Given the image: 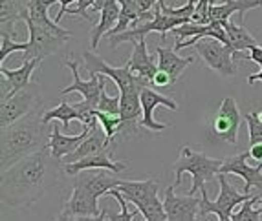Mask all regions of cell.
<instances>
[{
	"mask_svg": "<svg viewBox=\"0 0 262 221\" xmlns=\"http://www.w3.org/2000/svg\"><path fill=\"white\" fill-rule=\"evenodd\" d=\"M39 64H40L39 61H24L20 68H17V69H8L4 64H0V75H4L9 83H11V86H13V95L17 91L30 86L33 71L39 68Z\"/></svg>",
	"mask_w": 262,
	"mask_h": 221,
	"instance_id": "cell-25",
	"label": "cell"
},
{
	"mask_svg": "<svg viewBox=\"0 0 262 221\" xmlns=\"http://www.w3.org/2000/svg\"><path fill=\"white\" fill-rule=\"evenodd\" d=\"M105 86H103V90H101V99H99V106H97V110H99V112L110 113V115H119V112H121V99H119V97L108 95L106 90H105Z\"/></svg>",
	"mask_w": 262,
	"mask_h": 221,
	"instance_id": "cell-33",
	"label": "cell"
},
{
	"mask_svg": "<svg viewBox=\"0 0 262 221\" xmlns=\"http://www.w3.org/2000/svg\"><path fill=\"white\" fill-rule=\"evenodd\" d=\"M59 161L52 157L50 148L22 161L2 172V203L8 208L30 207L46 195L57 183Z\"/></svg>",
	"mask_w": 262,
	"mask_h": 221,
	"instance_id": "cell-1",
	"label": "cell"
},
{
	"mask_svg": "<svg viewBox=\"0 0 262 221\" xmlns=\"http://www.w3.org/2000/svg\"><path fill=\"white\" fill-rule=\"evenodd\" d=\"M121 181L123 179L110 176L106 172H86V170H83V172L77 174L74 178V185L86 188V190H90L97 198L106 195L112 188H118L121 185Z\"/></svg>",
	"mask_w": 262,
	"mask_h": 221,
	"instance_id": "cell-19",
	"label": "cell"
},
{
	"mask_svg": "<svg viewBox=\"0 0 262 221\" xmlns=\"http://www.w3.org/2000/svg\"><path fill=\"white\" fill-rule=\"evenodd\" d=\"M140 99H141V110H143V115H141V121H140L141 128H147V130H150V132L167 130L169 125L158 122L156 119H154V110H156L158 106H165V108L176 112V110H178V104H176L172 99H169V97L154 91L149 84H145V86L141 88Z\"/></svg>",
	"mask_w": 262,
	"mask_h": 221,
	"instance_id": "cell-12",
	"label": "cell"
},
{
	"mask_svg": "<svg viewBox=\"0 0 262 221\" xmlns=\"http://www.w3.org/2000/svg\"><path fill=\"white\" fill-rule=\"evenodd\" d=\"M257 113H258V119L262 121V110H260V112H257Z\"/></svg>",
	"mask_w": 262,
	"mask_h": 221,
	"instance_id": "cell-47",
	"label": "cell"
},
{
	"mask_svg": "<svg viewBox=\"0 0 262 221\" xmlns=\"http://www.w3.org/2000/svg\"><path fill=\"white\" fill-rule=\"evenodd\" d=\"M220 185V194L214 201L209 200L206 187H202V198H200V219H206L209 214H216L219 217H231L233 210L238 205L246 203L248 200H251V194H242L238 192L231 183L226 179V174H219L216 176Z\"/></svg>",
	"mask_w": 262,
	"mask_h": 221,
	"instance_id": "cell-6",
	"label": "cell"
},
{
	"mask_svg": "<svg viewBox=\"0 0 262 221\" xmlns=\"http://www.w3.org/2000/svg\"><path fill=\"white\" fill-rule=\"evenodd\" d=\"M119 13H121V4L119 0H110L108 4L99 11V22L97 26H94V30L90 31V46L92 52H96L99 48V40L103 35H108L114 30V26L118 24Z\"/></svg>",
	"mask_w": 262,
	"mask_h": 221,
	"instance_id": "cell-23",
	"label": "cell"
},
{
	"mask_svg": "<svg viewBox=\"0 0 262 221\" xmlns=\"http://www.w3.org/2000/svg\"><path fill=\"white\" fill-rule=\"evenodd\" d=\"M83 59H84V68L88 69V73L110 77L114 83H116V86H118L119 95L136 93V91H141V88H143L145 84H150L149 81H145V79L132 73L127 64L121 66V68H114V66L106 64V62L103 61L99 55H96L92 50H90V52H84Z\"/></svg>",
	"mask_w": 262,
	"mask_h": 221,
	"instance_id": "cell-5",
	"label": "cell"
},
{
	"mask_svg": "<svg viewBox=\"0 0 262 221\" xmlns=\"http://www.w3.org/2000/svg\"><path fill=\"white\" fill-rule=\"evenodd\" d=\"M97 195H94L90 190L74 185L72 188V198L64 203V212L70 217L81 216H99V207H97Z\"/></svg>",
	"mask_w": 262,
	"mask_h": 221,
	"instance_id": "cell-18",
	"label": "cell"
},
{
	"mask_svg": "<svg viewBox=\"0 0 262 221\" xmlns=\"http://www.w3.org/2000/svg\"><path fill=\"white\" fill-rule=\"evenodd\" d=\"M108 217V210H101L99 216H81V217H72V221H106Z\"/></svg>",
	"mask_w": 262,
	"mask_h": 221,
	"instance_id": "cell-38",
	"label": "cell"
},
{
	"mask_svg": "<svg viewBox=\"0 0 262 221\" xmlns=\"http://www.w3.org/2000/svg\"><path fill=\"white\" fill-rule=\"evenodd\" d=\"M249 61L257 62V64L262 68V48L260 46H253V48L249 50Z\"/></svg>",
	"mask_w": 262,
	"mask_h": 221,
	"instance_id": "cell-39",
	"label": "cell"
},
{
	"mask_svg": "<svg viewBox=\"0 0 262 221\" xmlns=\"http://www.w3.org/2000/svg\"><path fill=\"white\" fill-rule=\"evenodd\" d=\"M57 2L61 4V9H59V13H57V17H55V22L59 24V22L64 18V15L68 13V8H70L72 2H77V0H57Z\"/></svg>",
	"mask_w": 262,
	"mask_h": 221,
	"instance_id": "cell-37",
	"label": "cell"
},
{
	"mask_svg": "<svg viewBox=\"0 0 262 221\" xmlns=\"http://www.w3.org/2000/svg\"><path fill=\"white\" fill-rule=\"evenodd\" d=\"M112 143L106 141V134L103 130V126L101 125H96L90 132L86 139H84L83 143L79 144L77 150L72 152L70 156H66L64 159H61V165H68V163H75V161H81L84 157H90L97 152H103L106 146H110Z\"/></svg>",
	"mask_w": 262,
	"mask_h": 221,
	"instance_id": "cell-21",
	"label": "cell"
},
{
	"mask_svg": "<svg viewBox=\"0 0 262 221\" xmlns=\"http://www.w3.org/2000/svg\"><path fill=\"white\" fill-rule=\"evenodd\" d=\"M116 150V141H114L110 146H106L103 152H97L90 157H84L81 161H75V163H68V165H62L66 176L75 178L77 174H81L83 170H110L114 174H121L128 168L127 163H119L112 157V152Z\"/></svg>",
	"mask_w": 262,
	"mask_h": 221,
	"instance_id": "cell-13",
	"label": "cell"
},
{
	"mask_svg": "<svg viewBox=\"0 0 262 221\" xmlns=\"http://www.w3.org/2000/svg\"><path fill=\"white\" fill-rule=\"evenodd\" d=\"M242 115L238 112L236 101L233 97H226L219 106L216 113L211 119L209 125V139L216 143L236 144L238 139V128H241Z\"/></svg>",
	"mask_w": 262,
	"mask_h": 221,
	"instance_id": "cell-9",
	"label": "cell"
},
{
	"mask_svg": "<svg viewBox=\"0 0 262 221\" xmlns=\"http://www.w3.org/2000/svg\"><path fill=\"white\" fill-rule=\"evenodd\" d=\"M110 0H96V4H94V9H96V11H101V9L105 8L106 4H108Z\"/></svg>",
	"mask_w": 262,
	"mask_h": 221,
	"instance_id": "cell-43",
	"label": "cell"
},
{
	"mask_svg": "<svg viewBox=\"0 0 262 221\" xmlns=\"http://www.w3.org/2000/svg\"><path fill=\"white\" fill-rule=\"evenodd\" d=\"M28 26V33H30V40H28V50L24 52V61H39L42 62L46 57L53 55V53L61 52L64 48V44L72 39V33L59 24L53 26H40L30 20L26 15L24 18Z\"/></svg>",
	"mask_w": 262,
	"mask_h": 221,
	"instance_id": "cell-4",
	"label": "cell"
},
{
	"mask_svg": "<svg viewBox=\"0 0 262 221\" xmlns=\"http://www.w3.org/2000/svg\"><path fill=\"white\" fill-rule=\"evenodd\" d=\"M28 42H15L13 37L9 35H0V64H4V61L8 59V55L15 52H26Z\"/></svg>",
	"mask_w": 262,
	"mask_h": 221,
	"instance_id": "cell-30",
	"label": "cell"
},
{
	"mask_svg": "<svg viewBox=\"0 0 262 221\" xmlns=\"http://www.w3.org/2000/svg\"><path fill=\"white\" fill-rule=\"evenodd\" d=\"M53 221H72V217L68 216V214H66L64 210H62V212L59 214V216H57V217H55V219H53Z\"/></svg>",
	"mask_w": 262,
	"mask_h": 221,
	"instance_id": "cell-44",
	"label": "cell"
},
{
	"mask_svg": "<svg viewBox=\"0 0 262 221\" xmlns=\"http://www.w3.org/2000/svg\"><path fill=\"white\" fill-rule=\"evenodd\" d=\"M42 121L40 110L30 113L8 128H2V172L33 154L48 148L52 128Z\"/></svg>",
	"mask_w": 262,
	"mask_h": 221,
	"instance_id": "cell-2",
	"label": "cell"
},
{
	"mask_svg": "<svg viewBox=\"0 0 262 221\" xmlns=\"http://www.w3.org/2000/svg\"><path fill=\"white\" fill-rule=\"evenodd\" d=\"M260 2H262V0H260Z\"/></svg>",
	"mask_w": 262,
	"mask_h": 221,
	"instance_id": "cell-48",
	"label": "cell"
},
{
	"mask_svg": "<svg viewBox=\"0 0 262 221\" xmlns=\"http://www.w3.org/2000/svg\"><path fill=\"white\" fill-rule=\"evenodd\" d=\"M249 156L253 157L257 163H262V143L253 144V146H249Z\"/></svg>",
	"mask_w": 262,
	"mask_h": 221,
	"instance_id": "cell-40",
	"label": "cell"
},
{
	"mask_svg": "<svg viewBox=\"0 0 262 221\" xmlns=\"http://www.w3.org/2000/svg\"><path fill=\"white\" fill-rule=\"evenodd\" d=\"M156 55H158V68L167 71L170 75V79H172V83H176L180 75L184 73V69L194 62V57H180L172 46H169V48L158 46Z\"/></svg>",
	"mask_w": 262,
	"mask_h": 221,
	"instance_id": "cell-24",
	"label": "cell"
},
{
	"mask_svg": "<svg viewBox=\"0 0 262 221\" xmlns=\"http://www.w3.org/2000/svg\"><path fill=\"white\" fill-rule=\"evenodd\" d=\"M74 119H81L79 112L74 108V104L66 103V101H61V103L57 104L55 108L48 110L46 113H42V121L46 125H50L52 121H61L62 122V132H70V122Z\"/></svg>",
	"mask_w": 262,
	"mask_h": 221,
	"instance_id": "cell-27",
	"label": "cell"
},
{
	"mask_svg": "<svg viewBox=\"0 0 262 221\" xmlns=\"http://www.w3.org/2000/svg\"><path fill=\"white\" fill-rule=\"evenodd\" d=\"M119 192L125 195V200L136 205L138 212H141L145 207H149L150 203L158 200V185L156 179L149 178L143 181H121L119 185Z\"/></svg>",
	"mask_w": 262,
	"mask_h": 221,
	"instance_id": "cell-15",
	"label": "cell"
},
{
	"mask_svg": "<svg viewBox=\"0 0 262 221\" xmlns=\"http://www.w3.org/2000/svg\"><path fill=\"white\" fill-rule=\"evenodd\" d=\"M262 83V68H260V71H258V73H253V75H249L248 77V83L249 84H253V83Z\"/></svg>",
	"mask_w": 262,
	"mask_h": 221,
	"instance_id": "cell-42",
	"label": "cell"
},
{
	"mask_svg": "<svg viewBox=\"0 0 262 221\" xmlns=\"http://www.w3.org/2000/svg\"><path fill=\"white\" fill-rule=\"evenodd\" d=\"M66 66L70 68L72 75H74V83L70 86H66L61 90V95H68V93H74L79 91L83 95V101L86 104H90L94 110H97L99 106V99H101V90L106 84L105 75H96L94 73L90 77V81H83L81 75H79V62L77 61H66Z\"/></svg>",
	"mask_w": 262,
	"mask_h": 221,
	"instance_id": "cell-11",
	"label": "cell"
},
{
	"mask_svg": "<svg viewBox=\"0 0 262 221\" xmlns=\"http://www.w3.org/2000/svg\"><path fill=\"white\" fill-rule=\"evenodd\" d=\"M222 26L227 33L229 46H231L235 52H246V50H251L253 46H258L257 39L249 33L246 24H235V22H231V20H226V22H222Z\"/></svg>",
	"mask_w": 262,
	"mask_h": 221,
	"instance_id": "cell-26",
	"label": "cell"
},
{
	"mask_svg": "<svg viewBox=\"0 0 262 221\" xmlns=\"http://www.w3.org/2000/svg\"><path fill=\"white\" fill-rule=\"evenodd\" d=\"M262 8L260 0H211V9H209V20L211 22H226L231 18L233 13H241V24L244 22V15L248 13L249 9Z\"/></svg>",
	"mask_w": 262,
	"mask_h": 221,
	"instance_id": "cell-17",
	"label": "cell"
},
{
	"mask_svg": "<svg viewBox=\"0 0 262 221\" xmlns=\"http://www.w3.org/2000/svg\"><path fill=\"white\" fill-rule=\"evenodd\" d=\"M224 165V159H214V157L206 156L204 152H196L189 148L187 144L180 148V156L172 165V172L176 176L174 187H178L182 183V178L185 174H189L192 178V185L189 195H196V192L202 190V187H206V183L211 181L214 176H219L220 168Z\"/></svg>",
	"mask_w": 262,
	"mask_h": 221,
	"instance_id": "cell-3",
	"label": "cell"
},
{
	"mask_svg": "<svg viewBox=\"0 0 262 221\" xmlns=\"http://www.w3.org/2000/svg\"><path fill=\"white\" fill-rule=\"evenodd\" d=\"M249 152H241L236 156L226 157L224 159V165L220 168V174H233V176H238V178L244 179V192L246 194H251L253 188L262 190V163H257L255 166L248 165Z\"/></svg>",
	"mask_w": 262,
	"mask_h": 221,
	"instance_id": "cell-10",
	"label": "cell"
},
{
	"mask_svg": "<svg viewBox=\"0 0 262 221\" xmlns=\"http://www.w3.org/2000/svg\"><path fill=\"white\" fill-rule=\"evenodd\" d=\"M96 117L99 121V125L103 126V130L106 134V141L114 143V135L119 134V126H121V117L119 115H110V113L99 112L96 110Z\"/></svg>",
	"mask_w": 262,
	"mask_h": 221,
	"instance_id": "cell-28",
	"label": "cell"
},
{
	"mask_svg": "<svg viewBox=\"0 0 262 221\" xmlns=\"http://www.w3.org/2000/svg\"><path fill=\"white\" fill-rule=\"evenodd\" d=\"M209 9H211V0H198L194 15H192V22L198 24H209Z\"/></svg>",
	"mask_w": 262,
	"mask_h": 221,
	"instance_id": "cell-34",
	"label": "cell"
},
{
	"mask_svg": "<svg viewBox=\"0 0 262 221\" xmlns=\"http://www.w3.org/2000/svg\"><path fill=\"white\" fill-rule=\"evenodd\" d=\"M30 0H0V35H15V24L28 15Z\"/></svg>",
	"mask_w": 262,
	"mask_h": 221,
	"instance_id": "cell-22",
	"label": "cell"
},
{
	"mask_svg": "<svg viewBox=\"0 0 262 221\" xmlns=\"http://www.w3.org/2000/svg\"><path fill=\"white\" fill-rule=\"evenodd\" d=\"M127 66L130 68L132 73L145 79V81H149L150 84H152L154 75H156L158 69H160L156 62H154V57L149 55V52H147V42H145V39H138L134 42V50H132L130 61L127 62Z\"/></svg>",
	"mask_w": 262,
	"mask_h": 221,
	"instance_id": "cell-20",
	"label": "cell"
},
{
	"mask_svg": "<svg viewBox=\"0 0 262 221\" xmlns=\"http://www.w3.org/2000/svg\"><path fill=\"white\" fill-rule=\"evenodd\" d=\"M244 117H246L248 130H249V146L262 143V121L258 119V113L257 112L246 113Z\"/></svg>",
	"mask_w": 262,
	"mask_h": 221,
	"instance_id": "cell-32",
	"label": "cell"
},
{
	"mask_svg": "<svg viewBox=\"0 0 262 221\" xmlns=\"http://www.w3.org/2000/svg\"><path fill=\"white\" fill-rule=\"evenodd\" d=\"M106 195L114 198V200L118 201L119 208H121V212H119V214H108V221H134V214L128 212L127 200H125V195L119 192V188H112V190H110ZM143 221H147V219H143Z\"/></svg>",
	"mask_w": 262,
	"mask_h": 221,
	"instance_id": "cell-31",
	"label": "cell"
},
{
	"mask_svg": "<svg viewBox=\"0 0 262 221\" xmlns=\"http://www.w3.org/2000/svg\"><path fill=\"white\" fill-rule=\"evenodd\" d=\"M194 50L213 71L224 75V77L236 75L235 59H242V52H235L231 46L216 39H200L194 44Z\"/></svg>",
	"mask_w": 262,
	"mask_h": 221,
	"instance_id": "cell-7",
	"label": "cell"
},
{
	"mask_svg": "<svg viewBox=\"0 0 262 221\" xmlns=\"http://www.w3.org/2000/svg\"><path fill=\"white\" fill-rule=\"evenodd\" d=\"M202 221H209V219L206 217V219H202ZM219 221H233V219L231 217H219Z\"/></svg>",
	"mask_w": 262,
	"mask_h": 221,
	"instance_id": "cell-45",
	"label": "cell"
},
{
	"mask_svg": "<svg viewBox=\"0 0 262 221\" xmlns=\"http://www.w3.org/2000/svg\"><path fill=\"white\" fill-rule=\"evenodd\" d=\"M92 128L88 126H83V132L79 135H70V134H62V130L59 126H53L52 128V135H50V152H52V157L55 161L61 163V159H64L66 156H70L72 152L77 150V146L83 143L84 139L90 135Z\"/></svg>",
	"mask_w": 262,
	"mask_h": 221,
	"instance_id": "cell-16",
	"label": "cell"
},
{
	"mask_svg": "<svg viewBox=\"0 0 262 221\" xmlns=\"http://www.w3.org/2000/svg\"><path fill=\"white\" fill-rule=\"evenodd\" d=\"M174 185H170L165 190L163 207L167 212V221H200V200L194 195L174 194Z\"/></svg>",
	"mask_w": 262,
	"mask_h": 221,
	"instance_id": "cell-14",
	"label": "cell"
},
{
	"mask_svg": "<svg viewBox=\"0 0 262 221\" xmlns=\"http://www.w3.org/2000/svg\"><path fill=\"white\" fill-rule=\"evenodd\" d=\"M152 84L156 88H167V86H170V84H174V83H172V79H170V75L167 73V71H163V69H158V73L154 75V79H152Z\"/></svg>",
	"mask_w": 262,
	"mask_h": 221,
	"instance_id": "cell-36",
	"label": "cell"
},
{
	"mask_svg": "<svg viewBox=\"0 0 262 221\" xmlns=\"http://www.w3.org/2000/svg\"><path fill=\"white\" fill-rule=\"evenodd\" d=\"M42 97H40V90L35 83H31L28 88L17 91L13 97H9L8 101L0 103V126L8 128L13 122L20 121L22 117H26L30 113L37 112L42 108Z\"/></svg>",
	"mask_w": 262,
	"mask_h": 221,
	"instance_id": "cell-8",
	"label": "cell"
},
{
	"mask_svg": "<svg viewBox=\"0 0 262 221\" xmlns=\"http://www.w3.org/2000/svg\"><path fill=\"white\" fill-rule=\"evenodd\" d=\"M136 4H138V8L141 9V11H150V8H152L154 4H158L160 0H134Z\"/></svg>",
	"mask_w": 262,
	"mask_h": 221,
	"instance_id": "cell-41",
	"label": "cell"
},
{
	"mask_svg": "<svg viewBox=\"0 0 262 221\" xmlns=\"http://www.w3.org/2000/svg\"><path fill=\"white\" fill-rule=\"evenodd\" d=\"M94 4H96V0H77V6H75V8H68V13L84 17L86 20H92L90 15H86V11H88V8H94Z\"/></svg>",
	"mask_w": 262,
	"mask_h": 221,
	"instance_id": "cell-35",
	"label": "cell"
},
{
	"mask_svg": "<svg viewBox=\"0 0 262 221\" xmlns=\"http://www.w3.org/2000/svg\"><path fill=\"white\" fill-rule=\"evenodd\" d=\"M258 198L260 195H253L251 200H248L246 203L241 205V210L238 212H233L231 219L233 221H260V210L255 208L253 205L258 203Z\"/></svg>",
	"mask_w": 262,
	"mask_h": 221,
	"instance_id": "cell-29",
	"label": "cell"
},
{
	"mask_svg": "<svg viewBox=\"0 0 262 221\" xmlns=\"http://www.w3.org/2000/svg\"><path fill=\"white\" fill-rule=\"evenodd\" d=\"M258 205H260V207H258V210L262 212V198H258Z\"/></svg>",
	"mask_w": 262,
	"mask_h": 221,
	"instance_id": "cell-46",
	"label": "cell"
}]
</instances>
